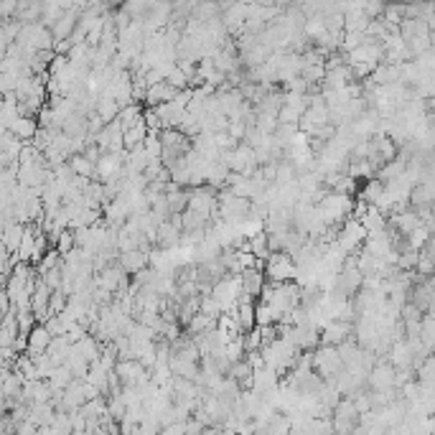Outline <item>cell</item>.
Masks as SVG:
<instances>
[{"label": "cell", "mask_w": 435, "mask_h": 435, "mask_svg": "<svg viewBox=\"0 0 435 435\" xmlns=\"http://www.w3.org/2000/svg\"><path fill=\"white\" fill-rule=\"evenodd\" d=\"M311 369H316V375L323 382L336 380L338 372L344 369V362L338 357L336 346H318L316 351H311Z\"/></svg>", "instance_id": "cell-1"}, {"label": "cell", "mask_w": 435, "mask_h": 435, "mask_svg": "<svg viewBox=\"0 0 435 435\" xmlns=\"http://www.w3.org/2000/svg\"><path fill=\"white\" fill-rule=\"evenodd\" d=\"M351 336V323L349 321H328L326 326H321L318 344L321 346H341L349 341Z\"/></svg>", "instance_id": "cell-4"}, {"label": "cell", "mask_w": 435, "mask_h": 435, "mask_svg": "<svg viewBox=\"0 0 435 435\" xmlns=\"http://www.w3.org/2000/svg\"><path fill=\"white\" fill-rule=\"evenodd\" d=\"M265 278H270L272 283H293V278H298V265L290 254L270 252L265 265Z\"/></svg>", "instance_id": "cell-2"}, {"label": "cell", "mask_w": 435, "mask_h": 435, "mask_svg": "<svg viewBox=\"0 0 435 435\" xmlns=\"http://www.w3.org/2000/svg\"><path fill=\"white\" fill-rule=\"evenodd\" d=\"M265 430H267V435H288L290 433V415L275 410L270 420L265 423Z\"/></svg>", "instance_id": "cell-10"}, {"label": "cell", "mask_w": 435, "mask_h": 435, "mask_svg": "<svg viewBox=\"0 0 435 435\" xmlns=\"http://www.w3.org/2000/svg\"><path fill=\"white\" fill-rule=\"evenodd\" d=\"M280 323L278 316L272 313V308L265 301H254V326H275Z\"/></svg>", "instance_id": "cell-11"}, {"label": "cell", "mask_w": 435, "mask_h": 435, "mask_svg": "<svg viewBox=\"0 0 435 435\" xmlns=\"http://www.w3.org/2000/svg\"><path fill=\"white\" fill-rule=\"evenodd\" d=\"M364 240H367V230H364L357 219L349 217L344 224H341V230H338V235H336V247L344 254H351V252L357 254V249L364 245Z\"/></svg>", "instance_id": "cell-3"}, {"label": "cell", "mask_w": 435, "mask_h": 435, "mask_svg": "<svg viewBox=\"0 0 435 435\" xmlns=\"http://www.w3.org/2000/svg\"><path fill=\"white\" fill-rule=\"evenodd\" d=\"M16 138L23 143V140H33V135H36L38 130V122L36 120H31V117H18V120H13L11 127H8Z\"/></svg>", "instance_id": "cell-9"}, {"label": "cell", "mask_w": 435, "mask_h": 435, "mask_svg": "<svg viewBox=\"0 0 435 435\" xmlns=\"http://www.w3.org/2000/svg\"><path fill=\"white\" fill-rule=\"evenodd\" d=\"M61 260H64V257H61V254L56 252L54 247H51L46 254H43L41 260H38V270H36V275H43V272H48V270H59V267H61Z\"/></svg>", "instance_id": "cell-13"}, {"label": "cell", "mask_w": 435, "mask_h": 435, "mask_svg": "<svg viewBox=\"0 0 435 435\" xmlns=\"http://www.w3.org/2000/svg\"><path fill=\"white\" fill-rule=\"evenodd\" d=\"M54 249L61 254V257H67V254L74 249V232H72V230H64V232H61V235L56 237V242H54Z\"/></svg>", "instance_id": "cell-14"}, {"label": "cell", "mask_w": 435, "mask_h": 435, "mask_svg": "<svg viewBox=\"0 0 435 435\" xmlns=\"http://www.w3.org/2000/svg\"><path fill=\"white\" fill-rule=\"evenodd\" d=\"M69 168H72L74 176H79V178H92L95 176V163H90L82 153H74L72 158H69Z\"/></svg>", "instance_id": "cell-12"}, {"label": "cell", "mask_w": 435, "mask_h": 435, "mask_svg": "<svg viewBox=\"0 0 435 435\" xmlns=\"http://www.w3.org/2000/svg\"><path fill=\"white\" fill-rule=\"evenodd\" d=\"M394 375L397 369L392 364H380V367H372L369 369V385L375 387V392H392L394 390Z\"/></svg>", "instance_id": "cell-5"}, {"label": "cell", "mask_w": 435, "mask_h": 435, "mask_svg": "<svg viewBox=\"0 0 435 435\" xmlns=\"http://www.w3.org/2000/svg\"><path fill=\"white\" fill-rule=\"evenodd\" d=\"M267 278L262 270H245L240 275V285H242V296L252 298V301H257V298L262 296V288H265Z\"/></svg>", "instance_id": "cell-7"}, {"label": "cell", "mask_w": 435, "mask_h": 435, "mask_svg": "<svg viewBox=\"0 0 435 435\" xmlns=\"http://www.w3.org/2000/svg\"><path fill=\"white\" fill-rule=\"evenodd\" d=\"M48 344H51V333H48L41 323H36V326L31 328L28 336H26V354H28L31 359L43 357V354H46V349H48Z\"/></svg>", "instance_id": "cell-6"}, {"label": "cell", "mask_w": 435, "mask_h": 435, "mask_svg": "<svg viewBox=\"0 0 435 435\" xmlns=\"http://www.w3.org/2000/svg\"><path fill=\"white\" fill-rule=\"evenodd\" d=\"M117 267L125 272L127 278L130 275H138L148 267V252H140V249H133V252H122L117 254Z\"/></svg>", "instance_id": "cell-8"}]
</instances>
